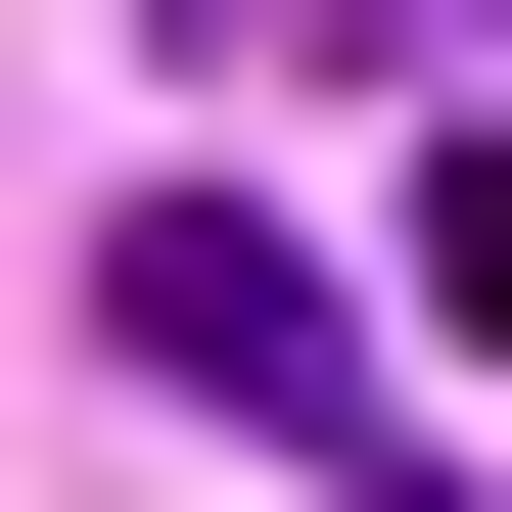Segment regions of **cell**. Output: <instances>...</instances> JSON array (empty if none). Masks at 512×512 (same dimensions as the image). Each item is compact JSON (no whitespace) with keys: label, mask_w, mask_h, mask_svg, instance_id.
<instances>
[{"label":"cell","mask_w":512,"mask_h":512,"mask_svg":"<svg viewBox=\"0 0 512 512\" xmlns=\"http://www.w3.org/2000/svg\"><path fill=\"white\" fill-rule=\"evenodd\" d=\"M94 326H140L187 419H280V466H373V373H326V280H280V187H140V233H94Z\"/></svg>","instance_id":"obj_1"},{"label":"cell","mask_w":512,"mask_h":512,"mask_svg":"<svg viewBox=\"0 0 512 512\" xmlns=\"http://www.w3.org/2000/svg\"><path fill=\"white\" fill-rule=\"evenodd\" d=\"M280 47H419V0H280Z\"/></svg>","instance_id":"obj_3"},{"label":"cell","mask_w":512,"mask_h":512,"mask_svg":"<svg viewBox=\"0 0 512 512\" xmlns=\"http://www.w3.org/2000/svg\"><path fill=\"white\" fill-rule=\"evenodd\" d=\"M419 326H466V373H512V140H419Z\"/></svg>","instance_id":"obj_2"}]
</instances>
